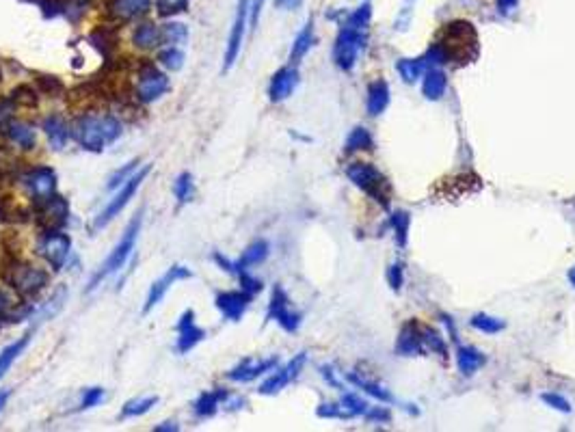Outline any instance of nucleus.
Masks as SVG:
<instances>
[{
  "mask_svg": "<svg viewBox=\"0 0 575 432\" xmlns=\"http://www.w3.org/2000/svg\"><path fill=\"white\" fill-rule=\"evenodd\" d=\"M476 56H478V33L474 24L463 20L444 24V29L437 35V41L424 54L428 65L450 63L457 67L476 61Z\"/></svg>",
  "mask_w": 575,
  "mask_h": 432,
  "instance_id": "obj_1",
  "label": "nucleus"
},
{
  "mask_svg": "<svg viewBox=\"0 0 575 432\" xmlns=\"http://www.w3.org/2000/svg\"><path fill=\"white\" fill-rule=\"evenodd\" d=\"M121 136V123L113 115H81L71 123V138L87 152L100 154Z\"/></svg>",
  "mask_w": 575,
  "mask_h": 432,
  "instance_id": "obj_2",
  "label": "nucleus"
},
{
  "mask_svg": "<svg viewBox=\"0 0 575 432\" xmlns=\"http://www.w3.org/2000/svg\"><path fill=\"white\" fill-rule=\"evenodd\" d=\"M141 225H143V212H138V214L134 216V219L128 223L123 236L119 238V242L115 245V249L111 251V255L106 257V262H104V264L96 270V274L91 277V281H89V285H87V292L98 290V287L102 285V281H106L111 274L119 272V270L126 266V262L130 259V255H132V251H134V247H136V238H138Z\"/></svg>",
  "mask_w": 575,
  "mask_h": 432,
  "instance_id": "obj_3",
  "label": "nucleus"
},
{
  "mask_svg": "<svg viewBox=\"0 0 575 432\" xmlns=\"http://www.w3.org/2000/svg\"><path fill=\"white\" fill-rule=\"evenodd\" d=\"M346 175H348V180H350L357 188H362L366 195H370V197H372L375 201H379L383 207L390 205V197H392L390 182H387V178H385L375 165L352 163V165L346 169Z\"/></svg>",
  "mask_w": 575,
  "mask_h": 432,
  "instance_id": "obj_4",
  "label": "nucleus"
},
{
  "mask_svg": "<svg viewBox=\"0 0 575 432\" xmlns=\"http://www.w3.org/2000/svg\"><path fill=\"white\" fill-rule=\"evenodd\" d=\"M169 78L165 71H161L152 61L141 58L136 69V85H134V98L141 104H152L161 100L169 91Z\"/></svg>",
  "mask_w": 575,
  "mask_h": 432,
  "instance_id": "obj_5",
  "label": "nucleus"
},
{
  "mask_svg": "<svg viewBox=\"0 0 575 432\" xmlns=\"http://www.w3.org/2000/svg\"><path fill=\"white\" fill-rule=\"evenodd\" d=\"M7 281L11 285V290L20 299H35L41 290H46L50 277H48V272L44 268L31 266V264H24V262H16L9 268Z\"/></svg>",
  "mask_w": 575,
  "mask_h": 432,
  "instance_id": "obj_6",
  "label": "nucleus"
},
{
  "mask_svg": "<svg viewBox=\"0 0 575 432\" xmlns=\"http://www.w3.org/2000/svg\"><path fill=\"white\" fill-rule=\"evenodd\" d=\"M71 253V238L63 230H41L37 238V255L54 270H63Z\"/></svg>",
  "mask_w": 575,
  "mask_h": 432,
  "instance_id": "obj_7",
  "label": "nucleus"
},
{
  "mask_svg": "<svg viewBox=\"0 0 575 432\" xmlns=\"http://www.w3.org/2000/svg\"><path fill=\"white\" fill-rule=\"evenodd\" d=\"M148 175H150V167H143V169H138V171H136L123 186L117 188V192H115V197L108 201V205L96 216V221H93V232L104 230L113 219H117V216L123 212V207L130 203V199L136 195V190L141 188V184L146 182Z\"/></svg>",
  "mask_w": 575,
  "mask_h": 432,
  "instance_id": "obj_8",
  "label": "nucleus"
},
{
  "mask_svg": "<svg viewBox=\"0 0 575 432\" xmlns=\"http://www.w3.org/2000/svg\"><path fill=\"white\" fill-rule=\"evenodd\" d=\"M31 216L41 230H63L69 219V203L61 195H50L41 201H33Z\"/></svg>",
  "mask_w": 575,
  "mask_h": 432,
  "instance_id": "obj_9",
  "label": "nucleus"
},
{
  "mask_svg": "<svg viewBox=\"0 0 575 432\" xmlns=\"http://www.w3.org/2000/svg\"><path fill=\"white\" fill-rule=\"evenodd\" d=\"M18 182L24 186V190L29 192V197L33 201H41V199L56 192V173H54V169H50L46 165L22 169L18 175Z\"/></svg>",
  "mask_w": 575,
  "mask_h": 432,
  "instance_id": "obj_10",
  "label": "nucleus"
},
{
  "mask_svg": "<svg viewBox=\"0 0 575 432\" xmlns=\"http://www.w3.org/2000/svg\"><path fill=\"white\" fill-rule=\"evenodd\" d=\"M366 46V37L362 31H355V29H348L344 26L335 39V46H333V61L340 69L344 71H350L357 63V56H359V50Z\"/></svg>",
  "mask_w": 575,
  "mask_h": 432,
  "instance_id": "obj_11",
  "label": "nucleus"
},
{
  "mask_svg": "<svg viewBox=\"0 0 575 432\" xmlns=\"http://www.w3.org/2000/svg\"><path fill=\"white\" fill-rule=\"evenodd\" d=\"M249 11H251V0H240L238 9H236V16H234L232 31H230L225 56H223V71H230L234 67L236 58L240 56V48H243V41H245L247 24H249Z\"/></svg>",
  "mask_w": 575,
  "mask_h": 432,
  "instance_id": "obj_12",
  "label": "nucleus"
},
{
  "mask_svg": "<svg viewBox=\"0 0 575 432\" xmlns=\"http://www.w3.org/2000/svg\"><path fill=\"white\" fill-rule=\"evenodd\" d=\"M268 320H275L288 333H295L301 326V314L292 309V303L281 285L273 287L270 303H268Z\"/></svg>",
  "mask_w": 575,
  "mask_h": 432,
  "instance_id": "obj_13",
  "label": "nucleus"
},
{
  "mask_svg": "<svg viewBox=\"0 0 575 432\" xmlns=\"http://www.w3.org/2000/svg\"><path fill=\"white\" fill-rule=\"evenodd\" d=\"M190 277H193V272H190L186 266H182V264H173L161 279H156V281L152 283L150 292H148V299H146V305H143V314H150V312L165 299V294L169 292V287H171L173 283L184 281V279H190Z\"/></svg>",
  "mask_w": 575,
  "mask_h": 432,
  "instance_id": "obj_14",
  "label": "nucleus"
},
{
  "mask_svg": "<svg viewBox=\"0 0 575 432\" xmlns=\"http://www.w3.org/2000/svg\"><path fill=\"white\" fill-rule=\"evenodd\" d=\"M305 361H307V354L305 352H301V354H297L292 361H288L283 368H279L273 376H268L262 385H260V394L262 396H275V394H279L281 389H285L288 385H290L299 374H301V370L305 368Z\"/></svg>",
  "mask_w": 575,
  "mask_h": 432,
  "instance_id": "obj_15",
  "label": "nucleus"
},
{
  "mask_svg": "<svg viewBox=\"0 0 575 432\" xmlns=\"http://www.w3.org/2000/svg\"><path fill=\"white\" fill-rule=\"evenodd\" d=\"M251 294H247L245 290H228V292H219L217 299H214V305H217V309L221 312V316L230 322H238L249 303H251Z\"/></svg>",
  "mask_w": 575,
  "mask_h": 432,
  "instance_id": "obj_16",
  "label": "nucleus"
},
{
  "mask_svg": "<svg viewBox=\"0 0 575 432\" xmlns=\"http://www.w3.org/2000/svg\"><path fill=\"white\" fill-rule=\"evenodd\" d=\"M205 337V331L201 326H197L195 322V312L193 309H186L182 316H180V322H178V341H175V350L180 354H186L190 352L199 341H203Z\"/></svg>",
  "mask_w": 575,
  "mask_h": 432,
  "instance_id": "obj_17",
  "label": "nucleus"
},
{
  "mask_svg": "<svg viewBox=\"0 0 575 432\" xmlns=\"http://www.w3.org/2000/svg\"><path fill=\"white\" fill-rule=\"evenodd\" d=\"M299 85V69L295 65L290 67H281L279 71H275V76L270 78L268 85V98L270 102H283L288 100Z\"/></svg>",
  "mask_w": 575,
  "mask_h": 432,
  "instance_id": "obj_18",
  "label": "nucleus"
},
{
  "mask_svg": "<svg viewBox=\"0 0 575 432\" xmlns=\"http://www.w3.org/2000/svg\"><path fill=\"white\" fill-rule=\"evenodd\" d=\"M152 9V0H111L108 16L115 22H132L148 16Z\"/></svg>",
  "mask_w": 575,
  "mask_h": 432,
  "instance_id": "obj_19",
  "label": "nucleus"
},
{
  "mask_svg": "<svg viewBox=\"0 0 575 432\" xmlns=\"http://www.w3.org/2000/svg\"><path fill=\"white\" fill-rule=\"evenodd\" d=\"M277 368V359H262V361H251V359H245V361H240L236 368H232L228 372V379L232 383H251L255 381L258 376L270 372Z\"/></svg>",
  "mask_w": 575,
  "mask_h": 432,
  "instance_id": "obj_20",
  "label": "nucleus"
},
{
  "mask_svg": "<svg viewBox=\"0 0 575 432\" xmlns=\"http://www.w3.org/2000/svg\"><path fill=\"white\" fill-rule=\"evenodd\" d=\"M228 398H230V391H225V389L203 391V394L193 402V413H195L199 419L212 417V415H217V411H219L221 406H225Z\"/></svg>",
  "mask_w": 575,
  "mask_h": 432,
  "instance_id": "obj_21",
  "label": "nucleus"
},
{
  "mask_svg": "<svg viewBox=\"0 0 575 432\" xmlns=\"http://www.w3.org/2000/svg\"><path fill=\"white\" fill-rule=\"evenodd\" d=\"M41 128H44L46 136H48V140H50L52 150H56V152L63 150V148H65V143L71 138V125H69L63 117H58V115H50V117H46L44 123H41Z\"/></svg>",
  "mask_w": 575,
  "mask_h": 432,
  "instance_id": "obj_22",
  "label": "nucleus"
},
{
  "mask_svg": "<svg viewBox=\"0 0 575 432\" xmlns=\"http://www.w3.org/2000/svg\"><path fill=\"white\" fill-rule=\"evenodd\" d=\"M132 43L138 48V50H156L163 46V31L158 24H152V22H146V24H138L132 33Z\"/></svg>",
  "mask_w": 575,
  "mask_h": 432,
  "instance_id": "obj_23",
  "label": "nucleus"
},
{
  "mask_svg": "<svg viewBox=\"0 0 575 432\" xmlns=\"http://www.w3.org/2000/svg\"><path fill=\"white\" fill-rule=\"evenodd\" d=\"M33 337V331H26L22 337H18L16 341H11L9 346H5L3 350H0V379H5L7 372L11 370V366L20 359V354L26 350L29 341Z\"/></svg>",
  "mask_w": 575,
  "mask_h": 432,
  "instance_id": "obj_24",
  "label": "nucleus"
},
{
  "mask_svg": "<svg viewBox=\"0 0 575 432\" xmlns=\"http://www.w3.org/2000/svg\"><path fill=\"white\" fill-rule=\"evenodd\" d=\"M7 138L14 143L16 148L24 150V152H31L35 150L37 145V136H35V130L31 123H24V121H14L9 128H7Z\"/></svg>",
  "mask_w": 575,
  "mask_h": 432,
  "instance_id": "obj_25",
  "label": "nucleus"
},
{
  "mask_svg": "<svg viewBox=\"0 0 575 432\" xmlns=\"http://www.w3.org/2000/svg\"><path fill=\"white\" fill-rule=\"evenodd\" d=\"M446 87H448V78L442 69H435V67L426 69V74L422 78V93L428 100H442L446 93Z\"/></svg>",
  "mask_w": 575,
  "mask_h": 432,
  "instance_id": "obj_26",
  "label": "nucleus"
},
{
  "mask_svg": "<svg viewBox=\"0 0 575 432\" xmlns=\"http://www.w3.org/2000/svg\"><path fill=\"white\" fill-rule=\"evenodd\" d=\"M268 251H270V247H268L266 240H255V242H251V245L243 251V255L236 259V274H238L240 270H249L251 266L262 264V262L268 257Z\"/></svg>",
  "mask_w": 575,
  "mask_h": 432,
  "instance_id": "obj_27",
  "label": "nucleus"
},
{
  "mask_svg": "<svg viewBox=\"0 0 575 432\" xmlns=\"http://www.w3.org/2000/svg\"><path fill=\"white\" fill-rule=\"evenodd\" d=\"M484 364H487V356L480 350L469 348V346L459 348V352H457V366H459V372L461 374H465V376L476 374Z\"/></svg>",
  "mask_w": 575,
  "mask_h": 432,
  "instance_id": "obj_28",
  "label": "nucleus"
},
{
  "mask_svg": "<svg viewBox=\"0 0 575 432\" xmlns=\"http://www.w3.org/2000/svg\"><path fill=\"white\" fill-rule=\"evenodd\" d=\"M396 348H398L400 354H422V352L426 350L424 344H422V337H419V326H417V322H409V324L402 329Z\"/></svg>",
  "mask_w": 575,
  "mask_h": 432,
  "instance_id": "obj_29",
  "label": "nucleus"
},
{
  "mask_svg": "<svg viewBox=\"0 0 575 432\" xmlns=\"http://www.w3.org/2000/svg\"><path fill=\"white\" fill-rule=\"evenodd\" d=\"M390 104V85L385 81H377L368 87V113L372 117L381 115Z\"/></svg>",
  "mask_w": 575,
  "mask_h": 432,
  "instance_id": "obj_30",
  "label": "nucleus"
},
{
  "mask_svg": "<svg viewBox=\"0 0 575 432\" xmlns=\"http://www.w3.org/2000/svg\"><path fill=\"white\" fill-rule=\"evenodd\" d=\"M316 43V37H314V24H312V20L301 29V33L297 35V39H295V43H292V50H290V61L292 63H299L310 50H312V46Z\"/></svg>",
  "mask_w": 575,
  "mask_h": 432,
  "instance_id": "obj_31",
  "label": "nucleus"
},
{
  "mask_svg": "<svg viewBox=\"0 0 575 432\" xmlns=\"http://www.w3.org/2000/svg\"><path fill=\"white\" fill-rule=\"evenodd\" d=\"M396 69H398V74L407 81V83H417L419 76L426 74V69H428V63L426 58H400L396 63Z\"/></svg>",
  "mask_w": 575,
  "mask_h": 432,
  "instance_id": "obj_32",
  "label": "nucleus"
},
{
  "mask_svg": "<svg viewBox=\"0 0 575 432\" xmlns=\"http://www.w3.org/2000/svg\"><path fill=\"white\" fill-rule=\"evenodd\" d=\"M156 404H158V396H146V398H138V400H130V402L123 404V408H121V417H123V419L141 417V415L150 413Z\"/></svg>",
  "mask_w": 575,
  "mask_h": 432,
  "instance_id": "obj_33",
  "label": "nucleus"
},
{
  "mask_svg": "<svg viewBox=\"0 0 575 432\" xmlns=\"http://www.w3.org/2000/svg\"><path fill=\"white\" fill-rule=\"evenodd\" d=\"M89 41L102 52V56L111 63V56H113V52H115V48H117V37H115V33L111 31V29H100V31H96L91 37H89Z\"/></svg>",
  "mask_w": 575,
  "mask_h": 432,
  "instance_id": "obj_34",
  "label": "nucleus"
},
{
  "mask_svg": "<svg viewBox=\"0 0 575 432\" xmlns=\"http://www.w3.org/2000/svg\"><path fill=\"white\" fill-rule=\"evenodd\" d=\"M173 195L178 199L180 205L184 203H190L195 199V182H193V175L188 171L180 173L173 182Z\"/></svg>",
  "mask_w": 575,
  "mask_h": 432,
  "instance_id": "obj_35",
  "label": "nucleus"
},
{
  "mask_svg": "<svg viewBox=\"0 0 575 432\" xmlns=\"http://www.w3.org/2000/svg\"><path fill=\"white\" fill-rule=\"evenodd\" d=\"M35 87H37L39 93H44L48 98H61L65 93V85L61 83V78L48 76V74H37L35 76Z\"/></svg>",
  "mask_w": 575,
  "mask_h": 432,
  "instance_id": "obj_36",
  "label": "nucleus"
},
{
  "mask_svg": "<svg viewBox=\"0 0 575 432\" xmlns=\"http://www.w3.org/2000/svg\"><path fill=\"white\" fill-rule=\"evenodd\" d=\"M417 326H419V337H422V344H424V348H428V350H435V352H439V354H448V348H446V344H444V339H442V335L433 329V326H428V324H419L417 322Z\"/></svg>",
  "mask_w": 575,
  "mask_h": 432,
  "instance_id": "obj_37",
  "label": "nucleus"
},
{
  "mask_svg": "<svg viewBox=\"0 0 575 432\" xmlns=\"http://www.w3.org/2000/svg\"><path fill=\"white\" fill-rule=\"evenodd\" d=\"M9 98L16 102V106L35 108V106L39 104V91H37V87H33V85H18V87L11 91Z\"/></svg>",
  "mask_w": 575,
  "mask_h": 432,
  "instance_id": "obj_38",
  "label": "nucleus"
},
{
  "mask_svg": "<svg viewBox=\"0 0 575 432\" xmlns=\"http://www.w3.org/2000/svg\"><path fill=\"white\" fill-rule=\"evenodd\" d=\"M163 31V43L167 46H180L188 39V29L182 22H167L161 26Z\"/></svg>",
  "mask_w": 575,
  "mask_h": 432,
  "instance_id": "obj_39",
  "label": "nucleus"
},
{
  "mask_svg": "<svg viewBox=\"0 0 575 432\" xmlns=\"http://www.w3.org/2000/svg\"><path fill=\"white\" fill-rule=\"evenodd\" d=\"M158 63L169 71H180L184 67V52L178 46H167L158 52Z\"/></svg>",
  "mask_w": 575,
  "mask_h": 432,
  "instance_id": "obj_40",
  "label": "nucleus"
},
{
  "mask_svg": "<svg viewBox=\"0 0 575 432\" xmlns=\"http://www.w3.org/2000/svg\"><path fill=\"white\" fill-rule=\"evenodd\" d=\"M372 136L368 130L364 128H355L350 130L348 138H346V152H357V150H372Z\"/></svg>",
  "mask_w": 575,
  "mask_h": 432,
  "instance_id": "obj_41",
  "label": "nucleus"
},
{
  "mask_svg": "<svg viewBox=\"0 0 575 432\" xmlns=\"http://www.w3.org/2000/svg\"><path fill=\"white\" fill-rule=\"evenodd\" d=\"M138 160H130V163H126L121 169H117L115 173H111V178H108V184H106V188L108 190H117L119 186H123L136 171H138Z\"/></svg>",
  "mask_w": 575,
  "mask_h": 432,
  "instance_id": "obj_42",
  "label": "nucleus"
},
{
  "mask_svg": "<svg viewBox=\"0 0 575 432\" xmlns=\"http://www.w3.org/2000/svg\"><path fill=\"white\" fill-rule=\"evenodd\" d=\"M469 324L474 326V329H478V331H482V333H489V335H493V333H499L502 329H504L507 324L502 322L499 318H493V316H484V314H478V316H474L472 320H469Z\"/></svg>",
  "mask_w": 575,
  "mask_h": 432,
  "instance_id": "obj_43",
  "label": "nucleus"
},
{
  "mask_svg": "<svg viewBox=\"0 0 575 432\" xmlns=\"http://www.w3.org/2000/svg\"><path fill=\"white\" fill-rule=\"evenodd\" d=\"M346 379L352 383V385H357V387H362L368 396H372V398H377V400H381V402H392V396L385 391V389H381L379 385H375V383H368V381H364V379H359L357 374H346Z\"/></svg>",
  "mask_w": 575,
  "mask_h": 432,
  "instance_id": "obj_44",
  "label": "nucleus"
},
{
  "mask_svg": "<svg viewBox=\"0 0 575 432\" xmlns=\"http://www.w3.org/2000/svg\"><path fill=\"white\" fill-rule=\"evenodd\" d=\"M392 227H394V232H396V240H398V245H407V234H409V223H411V219H409V212H396L394 216H392Z\"/></svg>",
  "mask_w": 575,
  "mask_h": 432,
  "instance_id": "obj_45",
  "label": "nucleus"
},
{
  "mask_svg": "<svg viewBox=\"0 0 575 432\" xmlns=\"http://www.w3.org/2000/svg\"><path fill=\"white\" fill-rule=\"evenodd\" d=\"M340 404H342V408L350 415V417H355V415H366V411H368V404L359 398V396H355V394H344L342 396V400H340Z\"/></svg>",
  "mask_w": 575,
  "mask_h": 432,
  "instance_id": "obj_46",
  "label": "nucleus"
},
{
  "mask_svg": "<svg viewBox=\"0 0 575 432\" xmlns=\"http://www.w3.org/2000/svg\"><path fill=\"white\" fill-rule=\"evenodd\" d=\"M14 121H16V102L11 98H3L0 100V134H5Z\"/></svg>",
  "mask_w": 575,
  "mask_h": 432,
  "instance_id": "obj_47",
  "label": "nucleus"
},
{
  "mask_svg": "<svg viewBox=\"0 0 575 432\" xmlns=\"http://www.w3.org/2000/svg\"><path fill=\"white\" fill-rule=\"evenodd\" d=\"M186 7H188V0H156V9L163 18L178 16L186 11Z\"/></svg>",
  "mask_w": 575,
  "mask_h": 432,
  "instance_id": "obj_48",
  "label": "nucleus"
},
{
  "mask_svg": "<svg viewBox=\"0 0 575 432\" xmlns=\"http://www.w3.org/2000/svg\"><path fill=\"white\" fill-rule=\"evenodd\" d=\"M370 16H372V7H370V3H366V5H362L359 7L350 18H348V29H355V31H362V29H366L368 26V22H370Z\"/></svg>",
  "mask_w": 575,
  "mask_h": 432,
  "instance_id": "obj_49",
  "label": "nucleus"
},
{
  "mask_svg": "<svg viewBox=\"0 0 575 432\" xmlns=\"http://www.w3.org/2000/svg\"><path fill=\"white\" fill-rule=\"evenodd\" d=\"M18 307H20V303L16 301V297L0 287V320H7L9 322V318L14 316V312Z\"/></svg>",
  "mask_w": 575,
  "mask_h": 432,
  "instance_id": "obj_50",
  "label": "nucleus"
},
{
  "mask_svg": "<svg viewBox=\"0 0 575 432\" xmlns=\"http://www.w3.org/2000/svg\"><path fill=\"white\" fill-rule=\"evenodd\" d=\"M236 277L240 279V290H245L247 294L255 297V294H260V292H262V281H260V279H255V277H253L249 270H240Z\"/></svg>",
  "mask_w": 575,
  "mask_h": 432,
  "instance_id": "obj_51",
  "label": "nucleus"
},
{
  "mask_svg": "<svg viewBox=\"0 0 575 432\" xmlns=\"http://www.w3.org/2000/svg\"><path fill=\"white\" fill-rule=\"evenodd\" d=\"M104 400V389L102 387H89L85 389L83 398H81V408H93Z\"/></svg>",
  "mask_w": 575,
  "mask_h": 432,
  "instance_id": "obj_52",
  "label": "nucleus"
},
{
  "mask_svg": "<svg viewBox=\"0 0 575 432\" xmlns=\"http://www.w3.org/2000/svg\"><path fill=\"white\" fill-rule=\"evenodd\" d=\"M316 413L318 417H329V419H350V415L342 408V404H320Z\"/></svg>",
  "mask_w": 575,
  "mask_h": 432,
  "instance_id": "obj_53",
  "label": "nucleus"
},
{
  "mask_svg": "<svg viewBox=\"0 0 575 432\" xmlns=\"http://www.w3.org/2000/svg\"><path fill=\"white\" fill-rule=\"evenodd\" d=\"M543 402L549 404L551 408H558L562 413H571V404L562 398V396H556V394H545L543 396Z\"/></svg>",
  "mask_w": 575,
  "mask_h": 432,
  "instance_id": "obj_54",
  "label": "nucleus"
},
{
  "mask_svg": "<svg viewBox=\"0 0 575 432\" xmlns=\"http://www.w3.org/2000/svg\"><path fill=\"white\" fill-rule=\"evenodd\" d=\"M387 279H390V285L394 287V290H400V285H402V266L400 264H394L387 270Z\"/></svg>",
  "mask_w": 575,
  "mask_h": 432,
  "instance_id": "obj_55",
  "label": "nucleus"
},
{
  "mask_svg": "<svg viewBox=\"0 0 575 432\" xmlns=\"http://www.w3.org/2000/svg\"><path fill=\"white\" fill-rule=\"evenodd\" d=\"M212 259L217 262V266H221L225 272L236 274V262H232L230 257H225V255H221V253H214V255H212Z\"/></svg>",
  "mask_w": 575,
  "mask_h": 432,
  "instance_id": "obj_56",
  "label": "nucleus"
},
{
  "mask_svg": "<svg viewBox=\"0 0 575 432\" xmlns=\"http://www.w3.org/2000/svg\"><path fill=\"white\" fill-rule=\"evenodd\" d=\"M266 0H253L251 3V11H249V22H251V29L258 26V20H260V14H262V7H264Z\"/></svg>",
  "mask_w": 575,
  "mask_h": 432,
  "instance_id": "obj_57",
  "label": "nucleus"
},
{
  "mask_svg": "<svg viewBox=\"0 0 575 432\" xmlns=\"http://www.w3.org/2000/svg\"><path fill=\"white\" fill-rule=\"evenodd\" d=\"M366 417L370 419V421H390V413L385 411V408H368L366 411Z\"/></svg>",
  "mask_w": 575,
  "mask_h": 432,
  "instance_id": "obj_58",
  "label": "nucleus"
},
{
  "mask_svg": "<svg viewBox=\"0 0 575 432\" xmlns=\"http://www.w3.org/2000/svg\"><path fill=\"white\" fill-rule=\"evenodd\" d=\"M275 5L283 11H295L303 5V0H275Z\"/></svg>",
  "mask_w": 575,
  "mask_h": 432,
  "instance_id": "obj_59",
  "label": "nucleus"
},
{
  "mask_svg": "<svg viewBox=\"0 0 575 432\" xmlns=\"http://www.w3.org/2000/svg\"><path fill=\"white\" fill-rule=\"evenodd\" d=\"M178 421H163L161 426H154V432H178Z\"/></svg>",
  "mask_w": 575,
  "mask_h": 432,
  "instance_id": "obj_60",
  "label": "nucleus"
},
{
  "mask_svg": "<svg viewBox=\"0 0 575 432\" xmlns=\"http://www.w3.org/2000/svg\"><path fill=\"white\" fill-rule=\"evenodd\" d=\"M517 3H519V0H497V7H499L502 14H507V11H511V9H515Z\"/></svg>",
  "mask_w": 575,
  "mask_h": 432,
  "instance_id": "obj_61",
  "label": "nucleus"
},
{
  "mask_svg": "<svg viewBox=\"0 0 575 432\" xmlns=\"http://www.w3.org/2000/svg\"><path fill=\"white\" fill-rule=\"evenodd\" d=\"M7 400H9V391L7 389H0V411L7 406Z\"/></svg>",
  "mask_w": 575,
  "mask_h": 432,
  "instance_id": "obj_62",
  "label": "nucleus"
},
{
  "mask_svg": "<svg viewBox=\"0 0 575 432\" xmlns=\"http://www.w3.org/2000/svg\"><path fill=\"white\" fill-rule=\"evenodd\" d=\"M569 281H571V285L575 287V266H573V268L569 270Z\"/></svg>",
  "mask_w": 575,
  "mask_h": 432,
  "instance_id": "obj_63",
  "label": "nucleus"
}]
</instances>
